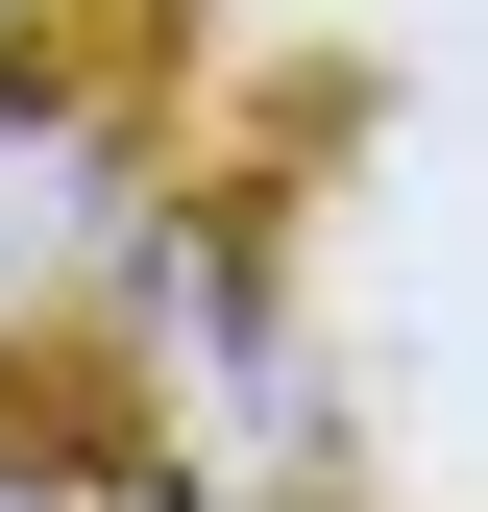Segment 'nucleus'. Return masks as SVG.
Wrapping results in <instances>:
<instances>
[{
	"label": "nucleus",
	"mask_w": 488,
	"mask_h": 512,
	"mask_svg": "<svg viewBox=\"0 0 488 512\" xmlns=\"http://www.w3.org/2000/svg\"><path fill=\"white\" fill-rule=\"evenodd\" d=\"M0 512H49V488H0Z\"/></svg>",
	"instance_id": "obj_1"
},
{
	"label": "nucleus",
	"mask_w": 488,
	"mask_h": 512,
	"mask_svg": "<svg viewBox=\"0 0 488 512\" xmlns=\"http://www.w3.org/2000/svg\"><path fill=\"white\" fill-rule=\"evenodd\" d=\"M0 25H25V0H0Z\"/></svg>",
	"instance_id": "obj_2"
}]
</instances>
